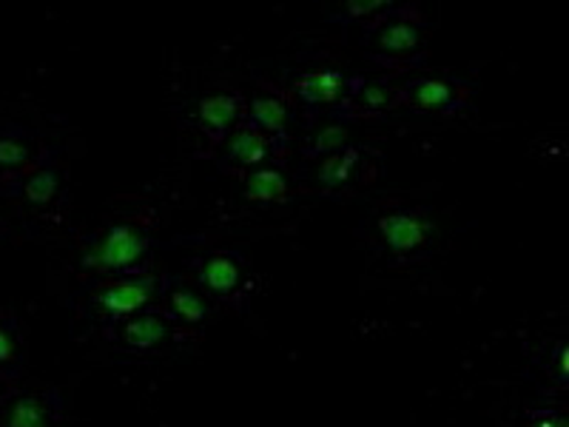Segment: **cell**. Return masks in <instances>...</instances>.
Segmentation results:
<instances>
[{"mask_svg": "<svg viewBox=\"0 0 569 427\" xmlns=\"http://www.w3.org/2000/svg\"><path fill=\"white\" fill-rule=\"evenodd\" d=\"M284 146H279L277 140H271L268 135H262L259 129L248 126L242 120L237 129L231 131V137L226 140V157L228 162L240 166V169H259V166H268L273 155H282Z\"/></svg>", "mask_w": 569, "mask_h": 427, "instance_id": "cell-13", "label": "cell"}, {"mask_svg": "<svg viewBox=\"0 0 569 427\" xmlns=\"http://www.w3.org/2000/svg\"><path fill=\"white\" fill-rule=\"evenodd\" d=\"M162 277L151 271L126 274V277H106L103 282L91 291V305L98 311L103 330L114 328L123 319L134 317V314L146 311L151 305H157L160 297Z\"/></svg>", "mask_w": 569, "mask_h": 427, "instance_id": "cell-2", "label": "cell"}, {"mask_svg": "<svg viewBox=\"0 0 569 427\" xmlns=\"http://www.w3.org/2000/svg\"><path fill=\"white\" fill-rule=\"evenodd\" d=\"M370 46H373V54L379 60L413 58L425 46L419 18H408L405 7H399L390 18H385L382 23H376L370 29Z\"/></svg>", "mask_w": 569, "mask_h": 427, "instance_id": "cell-9", "label": "cell"}, {"mask_svg": "<svg viewBox=\"0 0 569 427\" xmlns=\"http://www.w3.org/2000/svg\"><path fill=\"white\" fill-rule=\"evenodd\" d=\"M291 197V182L277 166H259L246 180V200L271 206V202H284Z\"/></svg>", "mask_w": 569, "mask_h": 427, "instance_id": "cell-18", "label": "cell"}, {"mask_svg": "<svg viewBox=\"0 0 569 427\" xmlns=\"http://www.w3.org/2000/svg\"><path fill=\"white\" fill-rule=\"evenodd\" d=\"M60 188H63V177H60V169L54 166V160L43 162L40 169H34L32 175H27L23 180H18L14 186L3 188V195L18 197L27 206L46 208L52 206L60 197Z\"/></svg>", "mask_w": 569, "mask_h": 427, "instance_id": "cell-16", "label": "cell"}, {"mask_svg": "<svg viewBox=\"0 0 569 427\" xmlns=\"http://www.w3.org/2000/svg\"><path fill=\"white\" fill-rule=\"evenodd\" d=\"M470 100V86L465 80L450 78H416L405 86H396V106H410L416 111H450L465 109Z\"/></svg>", "mask_w": 569, "mask_h": 427, "instance_id": "cell-5", "label": "cell"}, {"mask_svg": "<svg viewBox=\"0 0 569 427\" xmlns=\"http://www.w3.org/2000/svg\"><path fill=\"white\" fill-rule=\"evenodd\" d=\"M248 100L240 91H217L200 100V123L211 146H220L246 120Z\"/></svg>", "mask_w": 569, "mask_h": 427, "instance_id": "cell-11", "label": "cell"}, {"mask_svg": "<svg viewBox=\"0 0 569 427\" xmlns=\"http://www.w3.org/2000/svg\"><path fill=\"white\" fill-rule=\"evenodd\" d=\"M288 103L273 91L253 95L246 109V123L277 140L279 146H288Z\"/></svg>", "mask_w": 569, "mask_h": 427, "instance_id": "cell-15", "label": "cell"}, {"mask_svg": "<svg viewBox=\"0 0 569 427\" xmlns=\"http://www.w3.org/2000/svg\"><path fill=\"white\" fill-rule=\"evenodd\" d=\"M157 305H160V311L166 314L171 325H182V328H197L211 314L208 299L197 288L182 282L180 277H162Z\"/></svg>", "mask_w": 569, "mask_h": 427, "instance_id": "cell-10", "label": "cell"}, {"mask_svg": "<svg viewBox=\"0 0 569 427\" xmlns=\"http://www.w3.org/2000/svg\"><path fill=\"white\" fill-rule=\"evenodd\" d=\"M0 217H3V206H0Z\"/></svg>", "mask_w": 569, "mask_h": 427, "instance_id": "cell-23", "label": "cell"}, {"mask_svg": "<svg viewBox=\"0 0 569 427\" xmlns=\"http://www.w3.org/2000/svg\"><path fill=\"white\" fill-rule=\"evenodd\" d=\"M379 231L396 257H416L433 242V222L419 208H393L379 217Z\"/></svg>", "mask_w": 569, "mask_h": 427, "instance_id": "cell-6", "label": "cell"}, {"mask_svg": "<svg viewBox=\"0 0 569 427\" xmlns=\"http://www.w3.org/2000/svg\"><path fill=\"white\" fill-rule=\"evenodd\" d=\"M348 146V131L342 126H330V129L319 131L311 142H308V155L311 157H328L333 151H342Z\"/></svg>", "mask_w": 569, "mask_h": 427, "instance_id": "cell-21", "label": "cell"}, {"mask_svg": "<svg viewBox=\"0 0 569 427\" xmlns=\"http://www.w3.org/2000/svg\"><path fill=\"white\" fill-rule=\"evenodd\" d=\"M27 363L23 328L12 311H0V385H14Z\"/></svg>", "mask_w": 569, "mask_h": 427, "instance_id": "cell-17", "label": "cell"}, {"mask_svg": "<svg viewBox=\"0 0 569 427\" xmlns=\"http://www.w3.org/2000/svg\"><path fill=\"white\" fill-rule=\"evenodd\" d=\"M521 427H567V419L556 408H532L525 414Z\"/></svg>", "mask_w": 569, "mask_h": 427, "instance_id": "cell-22", "label": "cell"}, {"mask_svg": "<svg viewBox=\"0 0 569 427\" xmlns=\"http://www.w3.org/2000/svg\"><path fill=\"white\" fill-rule=\"evenodd\" d=\"M365 166L362 151L353 149V146H345L342 151H333V155L322 157V166H319V182L325 188H342L348 186L353 177H359V169Z\"/></svg>", "mask_w": 569, "mask_h": 427, "instance_id": "cell-19", "label": "cell"}, {"mask_svg": "<svg viewBox=\"0 0 569 427\" xmlns=\"http://www.w3.org/2000/svg\"><path fill=\"white\" fill-rule=\"evenodd\" d=\"M350 78L337 69H317L305 71L293 80V98L308 109H319V106H339L348 91Z\"/></svg>", "mask_w": 569, "mask_h": 427, "instance_id": "cell-14", "label": "cell"}, {"mask_svg": "<svg viewBox=\"0 0 569 427\" xmlns=\"http://www.w3.org/2000/svg\"><path fill=\"white\" fill-rule=\"evenodd\" d=\"M0 427H69V408L52 385H7L0 394Z\"/></svg>", "mask_w": 569, "mask_h": 427, "instance_id": "cell-3", "label": "cell"}, {"mask_svg": "<svg viewBox=\"0 0 569 427\" xmlns=\"http://www.w3.org/2000/svg\"><path fill=\"white\" fill-rule=\"evenodd\" d=\"M390 109H396V86L368 83L365 78H350L348 91H345L342 103H339V115L345 120L379 117Z\"/></svg>", "mask_w": 569, "mask_h": 427, "instance_id": "cell-12", "label": "cell"}, {"mask_svg": "<svg viewBox=\"0 0 569 427\" xmlns=\"http://www.w3.org/2000/svg\"><path fill=\"white\" fill-rule=\"evenodd\" d=\"M396 3L390 0H350L345 3V20H356V23H368V29H373L376 23H382L385 18L396 12Z\"/></svg>", "mask_w": 569, "mask_h": 427, "instance_id": "cell-20", "label": "cell"}, {"mask_svg": "<svg viewBox=\"0 0 569 427\" xmlns=\"http://www.w3.org/2000/svg\"><path fill=\"white\" fill-rule=\"evenodd\" d=\"M49 160L52 155L34 140L32 131L0 129V188L14 186Z\"/></svg>", "mask_w": 569, "mask_h": 427, "instance_id": "cell-8", "label": "cell"}, {"mask_svg": "<svg viewBox=\"0 0 569 427\" xmlns=\"http://www.w3.org/2000/svg\"><path fill=\"white\" fill-rule=\"evenodd\" d=\"M154 237L151 228L140 220H120L111 222L106 231H100L91 240L80 268L98 277H126V274L149 271L146 259H149Z\"/></svg>", "mask_w": 569, "mask_h": 427, "instance_id": "cell-1", "label": "cell"}, {"mask_svg": "<svg viewBox=\"0 0 569 427\" xmlns=\"http://www.w3.org/2000/svg\"><path fill=\"white\" fill-rule=\"evenodd\" d=\"M103 334L109 342L120 345L129 354H154L171 337V322L160 311V305H151V308L123 319V322L103 330Z\"/></svg>", "mask_w": 569, "mask_h": 427, "instance_id": "cell-7", "label": "cell"}, {"mask_svg": "<svg viewBox=\"0 0 569 427\" xmlns=\"http://www.w3.org/2000/svg\"><path fill=\"white\" fill-rule=\"evenodd\" d=\"M194 268L208 297L228 308H237V311L246 308L248 297H251V266L240 251H231V248L208 251L194 259Z\"/></svg>", "mask_w": 569, "mask_h": 427, "instance_id": "cell-4", "label": "cell"}]
</instances>
